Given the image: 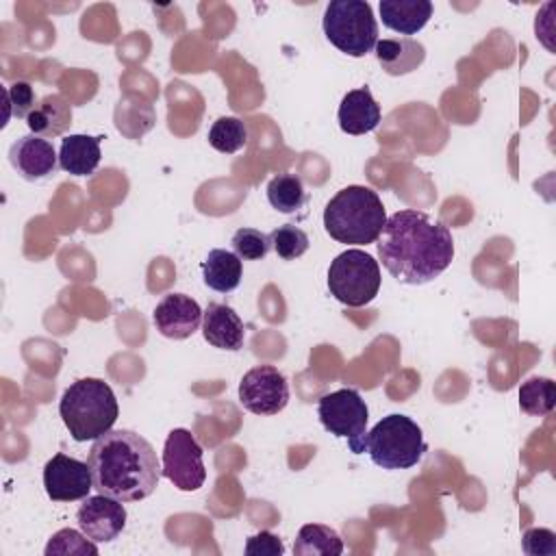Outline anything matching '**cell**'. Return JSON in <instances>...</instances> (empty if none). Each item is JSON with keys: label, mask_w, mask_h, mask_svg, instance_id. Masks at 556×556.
Returning a JSON list of instances; mask_svg holds the SVG:
<instances>
[{"label": "cell", "mask_w": 556, "mask_h": 556, "mask_svg": "<svg viewBox=\"0 0 556 556\" xmlns=\"http://www.w3.org/2000/svg\"><path fill=\"white\" fill-rule=\"evenodd\" d=\"M378 256L397 282L426 285L450 267L454 239L441 222H432L421 211L402 208L387 217L378 237Z\"/></svg>", "instance_id": "6da1fadb"}, {"label": "cell", "mask_w": 556, "mask_h": 556, "mask_svg": "<svg viewBox=\"0 0 556 556\" xmlns=\"http://www.w3.org/2000/svg\"><path fill=\"white\" fill-rule=\"evenodd\" d=\"M93 489L119 502H139L154 493L161 463L154 447L132 430H109L89 450Z\"/></svg>", "instance_id": "7a4b0ae2"}, {"label": "cell", "mask_w": 556, "mask_h": 556, "mask_svg": "<svg viewBox=\"0 0 556 556\" xmlns=\"http://www.w3.org/2000/svg\"><path fill=\"white\" fill-rule=\"evenodd\" d=\"M387 222L380 195L365 185H350L337 191L324 208L326 232L348 245H367L378 241Z\"/></svg>", "instance_id": "3957f363"}, {"label": "cell", "mask_w": 556, "mask_h": 556, "mask_svg": "<svg viewBox=\"0 0 556 556\" xmlns=\"http://www.w3.org/2000/svg\"><path fill=\"white\" fill-rule=\"evenodd\" d=\"M59 415L78 443L96 441L113 428L119 415L117 397L113 389L100 378H80L72 382L61 400Z\"/></svg>", "instance_id": "277c9868"}, {"label": "cell", "mask_w": 556, "mask_h": 556, "mask_svg": "<svg viewBox=\"0 0 556 556\" xmlns=\"http://www.w3.org/2000/svg\"><path fill=\"white\" fill-rule=\"evenodd\" d=\"M426 450L428 445L421 428L400 413L382 417L369 432H365V452L374 465L389 471L415 467Z\"/></svg>", "instance_id": "5b68a950"}, {"label": "cell", "mask_w": 556, "mask_h": 556, "mask_svg": "<svg viewBox=\"0 0 556 556\" xmlns=\"http://www.w3.org/2000/svg\"><path fill=\"white\" fill-rule=\"evenodd\" d=\"M326 39L348 56H365L378 43V22L365 0H330L324 11Z\"/></svg>", "instance_id": "8992f818"}, {"label": "cell", "mask_w": 556, "mask_h": 556, "mask_svg": "<svg viewBox=\"0 0 556 556\" xmlns=\"http://www.w3.org/2000/svg\"><path fill=\"white\" fill-rule=\"evenodd\" d=\"M380 280L378 261L358 248L341 252L328 267L330 295L352 308L369 304L380 291Z\"/></svg>", "instance_id": "52a82bcc"}, {"label": "cell", "mask_w": 556, "mask_h": 556, "mask_svg": "<svg viewBox=\"0 0 556 556\" xmlns=\"http://www.w3.org/2000/svg\"><path fill=\"white\" fill-rule=\"evenodd\" d=\"M317 417L330 434L348 439V445L354 454L365 452L369 408L356 389H339L321 395L317 402Z\"/></svg>", "instance_id": "ba28073f"}, {"label": "cell", "mask_w": 556, "mask_h": 556, "mask_svg": "<svg viewBox=\"0 0 556 556\" xmlns=\"http://www.w3.org/2000/svg\"><path fill=\"white\" fill-rule=\"evenodd\" d=\"M161 471L178 491H195L204 484L206 469L202 460V447L187 428H174L167 434Z\"/></svg>", "instance_id": "9c48e42d"}, {"label": "cell", "mask_w": 556, "mask_h": 556, "mask_svg": "<svg viewBox=\"0 0 556 556\" xmlns=\"http://www.w3.org/2000/svg\"><path fill=\"white\" fill-rule=\"evenodd\" d=\"M239 402L248 413L276 415L289 404V382L274 365H256L239 382Z\"/></svg>", "instance_id": "30bf717a"}, {"label": "cell", "mask_w": 556, "mask_h": 556, "mask_svg": "<svg viewBox=\"0 0 556 556\" xmlns=\"http://www.w3.org/2000/svg\"><path fill=\"white\" fill-rule=\"evenodd\" d=\"M43 489L52 502L85 500L93 489L89 463L72 458L63 452L43 465Z\"/></svg>", "instance_id": "8fae6325"}, {"label": "cell", "mask_w": 556, "mask_h": 556, "mask_svg": "<svg viewBox=\"0 0 556 556\" xmlns=\"http://www.w3.org/2000/svg\"><path fill=\"white\" fill-rule=\"evenodd\" d=\"M78 530L93 543H109L117 539L126 526L124 502L109 495H87L76 510Z\"/></svg>", "instance_id": "7c38bea8"}, {"label": "cell", "mask_w": 556, "mask_h": 556, "mask_svg": "<svg viewBox=\"0 0 556 556\" xmlns=\"http://www.w3.org/2000/svg\"><path fill=\"white\" fill-rule=\"evenodd\" d=\"M202 313L204 311L193 298L185 293H167L156 304L152 313V321L163 337L180 341L191 337L200 328Z\"/></svg>", "instance_id": "4fadbf2b"}, {"label": "cell", "mask_w": 556, "mask_h": 556, "mask_svg": "<svg viewBox=\"0 0 556 556\" xmlns=\"http://www.w3.org/2000/svg\"><path fill=\"white\" fill-rule=\"evenodd\" d=\"M9 163L24 180H43L54 174L59 154L50 139L37 135L20 137L9 150Z\"/></svg>", "instance_id": "5bb4252c"}, {"label": "cell", "mask_w": 556, "mask_h": 556, "mask_svg": "<svg viewBox=\"0 0 556 556\" xmlns=\"http://www.w3.org/2000/svg\"><path fill=\"white\" fill-rule=\"evenodd\" d=\"M202 334L204 339L219 350L237 352L243 348L245 330L241 317L228 304L208 302L202 313Z\"/></svg>", "instance_id": "9a60e30c"}, {"label": "cell", "mask_w": 556, "mask_h": 556, "mask_svg": "<svg viewBox=\"0 0 556 556\" xmlns=\"http://www.w3.org/2000/svg\"><path fill=\"white\" fill-rule=\"evenodd\" d=\"M337 117L343 132L365 135L380 124V104L374 100L369 87H358L343 96Z\"/></svg>", "instance_id": "2e32d148"}, {"label": "cell", "mask_w": 556, "mask_h": 556, "mask_svg": "<svg viewBox=\"0 0 556 556\" xmlns=\"http://www.w3.org/2000/svg\"><path fill=\"white\" fill-rule=\"evenodd\" d=\"M380 20L387 28L410 37L417 35L432 17L430 0H380Z\"/></svg>", "instance_id": "e0dca14e"}, {"label": "cell", "mask_w": 556, "mask_h": 556, "mask_svg": "<svg viewBox=\"0 0 556 556\" xmlns=\"http://www.w3.org/2000/svg\"><path fill=\"white\" fill-rule=\"evenodd\" d=\"M380 67L389 76H404L417 70L426 59L424 43L415 41L413 37H393L380 39L374 48Z\"/></svg>", "instance_id": "ac0fdd59"}, {"label": "cell", "mask_w": 556, "mask_h": 556, "mask_svg": "<svg viewBox=\"0 0 556 556\" xmlns=\"http://www.w3.org/2000/svg\"><path fill=\"white\" fill-rule=\"evenodd\" d=\"M72 124V104L61 93H48L39 100L35 111L26 117L30 135L52 139L63 135Z\"/></svg>", "instance_id": "d6986e66"}, {"label": "cell", "mask_w": 556, "mask_h": 556, "mask_svg": "<svg viewBox=\"0 0 556 556\" xmlns=\"http://www.w3.org/2000/svg\"><path fill=\"white\" fill-rule=\"evenodd\" d=\"M100 139L91 135H70L59 148V167L72 176H89L100 165Z\"/></svg>", "instance_id": "ffe728a7"}, {"label": "cell", "mask_w": 556, "mask_h": 556, "mask_svg": "<svg viewBox=\"0 0 556 556\" xmlns=\"http://www.w3.org/2000/svg\"><path fill=\"white\" fill-rule=\"evenodd\" d=\"M200 267H202L204 285L217 293H230L241 282L243 265L235 252L215 248L206 254V258L202 261Z\"/></svg>", "instance_id": "44dd1931"}, {"label": "cell", "mask_w": 556, "mask_h": 556, "mask_svg": "<svg viewBox=\"0 0 556 556\" xmlns=\"http://www.w3.org/2000/svg\"><path fill=\"white\" fill-rule=\"evenodd\" d=\"M295 556H341L343 541L334 528L324 523H306L293 543Z\"/></svg>", "instance_id": "7402d4cb"}, {"label": "cell", "mask_w": 556, "mask_h": 556, "mask_svg": "<svg viewBox=\"0 0 556 556\" xmlns=\"http://www.w3.org/2000/svg\"><path fill=\"white\" fill-rule=\"evenodd\" d=\"M267 200L269 204L285 215H291L300 211L306 202V191L302 185V178L295 174H278L267 185Z\"/></svg>", "instance_id": "603a6c76"}, {"label": "cell", "mask_w": 556, "mask_h": 556, "mask_svg": "<svg viewBox=\"0 0 556 556\" xmlns=\"http://www.w3.org/2000/svg\"><path fill=\"white\" fill-rule=\"evenodd\" d=\"M556 384L552 378H528L519 387V408L532 417H545L554 410Z\"/></svg>", "instance_id": "cb8c5ba5"}, {"label": "cell", "mask_w": 556, "mask_h": 556, "mask_svg": "<svg viewBox=\"0 0 556 556\" xmlns=\"http://www.w3.org/2000/svg\"><path fill=\"white\" fill-rule=\"evenodd\" d=\"M208 143L222 154H235L248 143V126L239 117H219L208 128Z\"/></svg>", "instance_id": "d4e9b609"}, {"label": "cell", "mask_w": 556, "mask_h": 556, "mask_svg": "<svg viewBox=\"0 0 556 556\" xmlns=\"http://www.w3.org/2000/svg\"><path fill=\"white\" fill-rule=\"evenodd\" d=\"M46 556H98V545L80 530L63 528L54 532L46 545Z\"/></svg>", "instance_id": "484cf974"}, {"label": "cell", "mask_w": 556, "mask_h": 556, "mask_svg": "<svg viewBox=\"0 0 556 556\" xmlns=\"http://www.w3.org/2000/svg\"><path fill=\"white\" fill-rule=\"evenodd\" d=\"M269 239H271L274 252H276L282 261H295V258H300V256L308 250V245H311L308 235H306L302 228L293 226V224H282V226L274 228V230L269 232Z\"/></svg>", "instance_id": "4316f807"}, {"label": "cell", "mask_w": 556, "mask_h": 556, "mask_svg": "<svg viewBox=\"0 0 556 556\" xmlns=\"http://www.w3.org/2000/svg\"><path fill=\"white\" fill-rule=\"evenodd\" d=\"M230 243H232L235 254H237L241 261H261V258H265V256L269 254V250H271V239H269V235H265V232H261V230H256V228H248V226L237 228L235 235H232V239H230Z\"/></svg>", "instance_id": "83f0119b"}, {"label": "cell", "mask_w": 556, "mask_h": 556, "mask_svg": "<svg viewBox=\"0 0 556 556\" xmlns=\"http://www.w3.org/2000/svg\"><path fill=\"white\" fill-rule=\"evenodd\" d=\"M4 98H7V109H9L7 119H9V117L26 119V117L35 111V106L39 104L33 85L26 83V80H17V83L9 85V87L4 89Z\"/></svg>", "instance_id": "f1b7e54d"}, {"label": "cell", "mask_w": 556, "mask_h": 556, "mask_svg": "<svg viewBox=\"0 0 556 556\" xmlns=\"http://www.w3.org/2000/svg\"><path fill=\"white\" fill-rule=\"evenodd\" d=\"M521 547L528 556H556V534L547 528H530L523 532Z\"/></svg>", "instance_id": "f546056e"}, {"label": "cell", "mask_w": 556, "mask_h": 556, "mask_svg": "<svg viewBox=\"0 0 556 556\" xmlns=\"http://www.w3.org/2000/svg\"><path fill=\"white\" fill-rule=\"evenodd\" d=\"M245 554L248 556H282L285 554V545H282L280 536L263 530L258 534L248 536Z\"/></svg>", "instance_id": "4dcf8cb0"}]
</instances>
